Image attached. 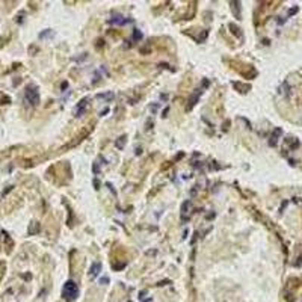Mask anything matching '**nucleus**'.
<instances>
[{"label": "nucleus", "instance_id": "3", "mask_svg": "<svg viewBox=\"0 0 302 302\" xmlns=\"http://www.w3.org/2000/svg\"><path fill=\"white\" fill-rule=\"evenodd\" d=\"M100 269H101V264L100 263H94L92 268H91V275H92V277H97L98 272H100Z\"/></svg>", "mask_w": 302, "mask_h": 302}, {"label": "nucleus", "instance_id": "2", "mask_svg": "<svg viewBox=\"0 0 302 302\" xmlns=\"http://www.w3.org/2000/svg\"><path fill=\"white\" fill-rule=\"evenodd\" d=\"M26 98H27L32 104H38L39 103V94H38V91H37V88H32V86H29L27 88V91H26Z\"/></svg>", "mask_w": 302, "mask_h": 302}, {"label": "nucleus", "instance_id": "4", "mask_svg": "<svg viewBox=\"0 0 302 302\" xmlns=\"http://www.w3.org/2000/svg\"><path fill=\"white\" fill-rule=\"evenodd\" d=\"M281 133H282V131H281V129H277V130H275V135H272V139H270V142H269V144H270L272 147H273V145H277V138L281 135Z\"/></svg>", "mask_w": 302, "mask_h": 302}, {"label": "nucleus", "instance_id": "5", "mask_svg": "<svg viewBox=\"0 0 302 302\" xmlns=\"http://www.w3.org/2000/svg\"><path fill=\"white\" fill-rule=\"evenodd\" d=\"M124 139H126V138L122 136V138H121V140H119V144H118V147H119V148H122V144H124Z\"/></svg>", "mask_w": 302, "mask_h": 302}, {"label": "nucleus", "instance_id": "1", "mask_svg": "<svg viewBox=\"0 0 302 302\" xmlns=\"http://www.w3.org/2000/svg\"><path fill=\"white\" fill-rule=\"evenodd\" d=\"M62 295H64V298L67 301H74L79 295V287H77V284L73 282V281H68L65 286H64V291H62Z\"/></svg>", "mask_w": 302, "mask_h": 302}]
</instances>
